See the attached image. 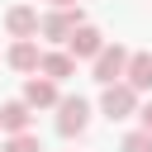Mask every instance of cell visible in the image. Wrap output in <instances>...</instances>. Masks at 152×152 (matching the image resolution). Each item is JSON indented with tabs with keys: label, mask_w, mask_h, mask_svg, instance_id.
Returning a JSON list of instances; mask_svg holds the SVG:
<instances>
[{
	"label": "cell",
	"mask_w": 152,
	"mask_h": 152,
	"mask_svg": "<svg viewBox=\"0 0 152 152\" xmlns=\"http://www.w3.org/2000/svg\"><path fill=\"white\" fill-rule=\"evenodd\" d=\"M0 152H43V142H38V133H28V128H24V133H10Z\"/></svg>",
	"instance_id": "cell-12"
},
{
	"label": "cell",
	"mask_w": 152,
	"mask_h": 152,
	"mask_svg": "<svg viewBox=\"0 0 152 152\" xmlns=\"http://www.w3.org/2000/svg\"><path fill=\"white\" fill-rule=\"evenodd\" d=\"M138 124H142V128L152 133V100H147V104H138Z\"/></svg>",
	"instance_id": "cell-14"
},
{
	"label": "cell",
	"mask_w": 152,
	"mask_h": 152,
	"mask_svg": "<svg viewBox=\"0 0 152 152\" xmlns=\"http://www.w3.org/2000/svg\"><path fill=\"white\" fill-rule=\"evenodd\" d=\"M5 33H10V38H38V10L10 5V10H5Z\"/></svg>",
	"instance_id": "cell-7"
},
{
	"label": "cell",
	"mask_w": 152,
	"mask_h": 152,
	"mask_svg": "<svg viewBox=\"0 0 152 152\" xmlns=\"http://www.w3.org/2000/svg\"><path fill=\"white\" fill-rule=\"evenodd\" d=\"M76 24H86V14H81L76 5H66V10H48V14H38V38H48V43H66V33H71Z\"/></svg>",
	"instance_id": "cell-4"
},
{
	"label": "cell",
	"mask_w": 152,
	"mask_h": 152,
	"mask_svg": "<svg viewBox=\"0 0 152 152\" xmlns=\"http://www.w3.org/2000/svg\"><path fill=\"white\" fill-rule=\"evenodd\" d=\"M100 114H104L109 124L133 119V114H138V90H133L128 81H109V86L100 90Z\"/></svg>",
	"instance_id": "cell-1"
},
{
	"label": "cell",
	"mask_w": 152,
	"mask_h": 152,
	"mask_svg": "<svg viewBox=\"0 0 152 152\" xmlns=\"http://www.w3.org/2000/svg\"><path fill=\"white\" fill-rule=\"evenodd\" d=\"M124 81L142 95V90H152V52H128V62H124Z\"/></svg>",
	"instance_id": "cell-10"
},
{
	"label": "cell",
	"mask_w": 152,
	"mask_h": 152,
	"mask_svg": "<svg viewBox=\"0 0 152 152\" xmlns=\"http://www.w3.org/2000/svg\"><path fill=\"white\" fill-rule=\"evenodd\" d=\"M48 5H52V10H66V5H76V0H48Z\"/></svg>",
	"instance_id": "cell-15"
},
{
	"label": "cell",
	"mask_w": 152,
	"mask_h": 152,
	"mask_svg": "<svg viewBox=\"0 0 152 152\" xmlns=\"http://www.w3.org/2000/svg\"><path fill=\"white\" fill-rule=\"evenodd\" d=\"M28 124H33V109L24 100H5L0 104V133H24Z\"/></svg>",
	"instance_id": "cell-11"
},
{
	"label": "cell",
	"mask_w": 152,
	"mask_h": 152,
	"mask_svg": "<svg viewBox=\"0 0 152 152\" xmlns=\"http://www.w3.org/2000/svg\"><path fill=\"white\" fill-rule=\"evenodd\" d=\"M86 128H90V100L62 95V100H57V133H62V138H81Z\"/></svg>",
	"instance_id": "cell-2"
},
{
	"label": "cell",
	"mask_w": 152,
	"mask_h": 152,
	"mask_svg": "<svg viewBox=\"0 0 152 152\" xmlns=\"http://www.w3.org/2000/svg\"><path fill=\"white\" fill-rule=\"evenodd\" d=\"M124 62H128V48H124V43H104V48L90 57V81H100V86L124 81Z\"/></svg>",
	"instance_id": "cell-3"
},
{
	"label": "cell",
	"mask_w": 152,
	"mask_h": 152,
	"mask_svg": "<svg viewBox=\"0 0 152 152\" xmlns=\"http://www.w3.org/2000/svg\"><path fill=\"white\" fill-rule=\"evenodd\" d=\"M119 152H152V133H147V128H133V133L119 142Z\"/></svg>",
	"instance_id": "cell-13"
},
{
	"label": "cell",
	"mask_w": 152,
	"mask_h": 152,
	"mask_svg": "<svg viewBox=\"0 0 152 152\" xmlns=\"http://www.w3.org/2000/svg\"><path fill=\"white\" fill-rule=\"evenodd\" d=\"M57 100H62V95H57V81H48V76H38V71L24 81V104H28V109H52Z\"/></svg>",
	"instance_id": "cell-6"
},
{
	"label": "cell",
	"mask_w": 152,
	"mask_h": 152,
	"mask_svg": "<svg viewBox=\"0 0 152 152\" xmlns=\"http://www.w3.org/2000/svg\"><path fill=\"white\" fill-rule=\"evenodd\" d=\"M38 52H43V48H38V38H14V43H10V52H5V62H10L14 71L33 76V71H38Z\"/></svg>",
	"instance_id": "cell-8"
},
{
	"label": "cell",
	"mask_w": 152,
	"mask_h": 152,
	"mask_svg": "<svg viewBox=\"0 0 152 152\" xmlns=\"http://www.w3.org/2000/svg\"><path fill=\"white\" fill-rule=\"evenodd\" d=\"M100 48H104V33H100L95 24H76V28L66 33V52H71L76 62H81V57H95Z\"/></svg>",
	"instance_id": "cell-5"
},
{
	"label": "cell",
	"mask_w": 152,
	"mask_h": 152,
	"mask_svg": "<svg viewBox=\"0 0 152 152\" xmlns=\"http://www.w3.org/2000/svg\"><path fill=\"white\" fill-rule=\"evenodd\" d=\"M38 76H48V81H66V76H76V57L71 52H38Z\"/></svg>",
	"instance_id": "cell-9"
}]
</instances>
